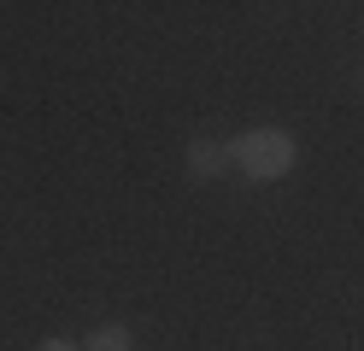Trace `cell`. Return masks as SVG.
<instances>
[{
  "instance_id": "3957f363",
  "label": "cell",
  "mask_w": 364,
  "mask_h": 351,
  "mask_svg": "<svg viewBox=\"0 0 364 351\" xmlns=\"http://www.w3.org/2000/svg\"><path fill=\"white\" fill-rule=\"evenodd\" d=\"M88 351H135L129 328H100V334H88Z\"/></svg>"
},
{
  "instance_id": "7a4b0ae2",
  "label": "cell",
  "mask_w": 364,
  "mask_h": 351,
  "mask_svg": "<svg viewBox=\"0 0 364 351\" xmlns=\"http://www.w3.org/2000/svg\"><path fill=\"white\" fill-rule=\"evenodd\" d=\"M230 158H235V152L218 147V140H194V147H188V170H194V176H218Z\"/></svg>"
},
{
  "instance_id": "277c9868",
  "label": "cell",
  "mask_w": 364,
  "mask_h": 351,
  "mask_svg": "<svg viewBox=\"0 0 364 351\" xmlns=\"http://www.w3.org/2000/svg\"><path fill=\"white\" fill-rule=\"evenodd\" d=\"M41 351H77L71 340H41Z\"/></svg>"
},
{
  "instance_id": "6da1fadb",
  "label": "cell",
  "mask_w": 364,
  "mask_h": 351,
  "mask_svg": "<svg viewBox=\"0 0 364 351\" xmlns=\"http://www.w3.org/2000/svg\"><path fill=\"white\" fill-rule=\"evenodd\" d=\"M230 152H235L241 170H247V176H259V182L288 176V170H294V140H288L282 129H247Z\"/></svg>"
}]
</instances>
